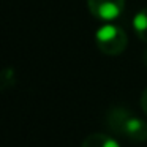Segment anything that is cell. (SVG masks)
Returning a JSON list of instances; mask_svg holds the SVG:
<instances>
[{
  "mask_svg": "<svg viewBox=\"0 0 147 147\" xmlns=\"http://www.w3.org/2000/svg\"><path fill=\"white\" fill-rule=\"evenodd\" d=\"M141 108H142L144 114H147V87L144 89L142 95H141Z\"/></svg>",
  "mask_w": 147,
  "mask_h": 147,
  "instance_id": "7",
  "label": "cell"
},
{
  "mask_svg": "<svg viewBox=\"0 0 147 147\" xmlns=\"http://www.w3.org/2000/svg\"><path fill=\"white\" fill-rule=\"evenodd\" d=\"M95 43L98 49L106 55H119L128 45V36L120 26L105 24L95 33Z\"/></svg>",
  "mask_w": 147,
  "mask_h": 147,
  "instance_id": "2",
  "label": "cell"
},
{
  "mask_svg": "<svg viewBox=\"0 0 147 147\" xmlns=\"http://www.w3.org/2000/svg\"><path fill=\"white\" fill-rule=\"evenodd\" d=\"M14 84V71L13 68H7L2 74V89H8Z\"/></svg>",
  "mask_w": 147,
  "mask_h": 147,
  "instance_id": "6",
  "label": "cell"
},
{
  "mask_svg": "<svg viewBox=\"0 0 147 147\" xmlns=\"http://www.w3.org/2000/svg\"><path fill=\"white\" fill-rule=\"evenodd\" d=\"M133 29H134V33L138 35V38L141 41L147 43V7L134 14Z\"/></svg>",
  "mask_w": 147,
  "mask_h": 147,
  "instance_id": "5",
  "label": "cell"
},
{
  "mask_svg": "<svg viewBox=\"0 0 147 147\" xmlns=\"http://www.w3.org/2000/svg\"><path fill=\"white\" fill-rule=\"evenodd\" d=\"M82 147H120L117 139L105 133H92L84 139Z\"/></svg>",
  "mask_w": 147,
  "mask_h": 147,
  "instance_id": "4",
  "label": "cell"
},
{
  "mask_svg": "<svg viewBox=\"0 0 147 147\" xmlns=\"http://www.w3.org/2000/svg\"><path fill=\"white\" fill-rule=\"evenodd\" d=\"M106 123L115 134L131 141L146 142L147 141V122L136 117L125 108H112L106 115Z\"/></svg>",
  "mask_w": 147,
  "mask_h": 147,
  "instance_id": "1",
  "label": "cell"
},
{
  "mask_svg": "<svg viewBox=\"0 0 147 147\" xmlns=\"http://www.w3.org/2000/svg\"><path fill=\"white\" fill-rule=\"evenodd\" d=\"M87 7L96 19L111 22L122 16L125 10V0H87Z\"/></svg>",
  "mask_w": 147,
  "mask_h": 147,
  "instance_id": "3",
  "label": "cell"
},
{
  "mask_svg": "<svg viewBox=\"0 0 147 147\" xmlns=\"http://www.w3.org/2000/svg\"><path fill=\"white\" fill-rule=\"evenodd\" d=\"M142 62H144V65L147 67V49L144 51V55H142Z\"/></svg>",
  "mask_w": 147,
  "mask_h": 147,
  "instance_id": "8",
  "label": "cell"
}]
</instances>
